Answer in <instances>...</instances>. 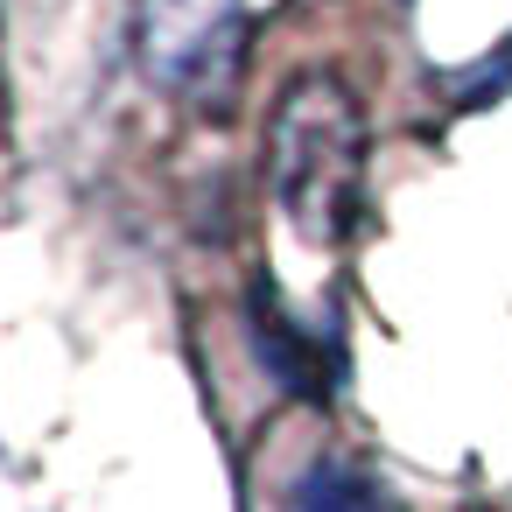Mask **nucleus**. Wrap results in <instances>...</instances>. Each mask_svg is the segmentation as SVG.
<instances>
[{
    "label": "nucleus",
    "mask_w": 512,
    "mask_h": 512,
    "mask_svg": "<svg viewBox=\"0 0 512 512\" xmlns=\"http://www.w3.org/2000/svg\"><path fill=\"white\" fill-rule=\"evenodd\" d=\"M267 190L309 246H337L365 204V113L337 71H302L267 113Z\"/></svg>",
    "instance_id": "1"
},
{
    "label": "nucleus",
    "mask_w": 512,
    "mask_h": 512,
    "mask_svg": "<svg viewBox=\"0 0 512 512\" xmlns=\"http://www.w3.org/2000/svg\"><path fill=\"white\" fill-rule=\"evenodd\" d=\"M134 57L155 92L225 106L246 64V0H141Z\"/></svg>",
    "instance_id": "2"
},
{
    "label": "nucleus",
    "mask_w": 512,
    "mask_h": 512,
    "mask_svg": "<svg viewBox=\"0 0 512 512\" xmlns=\"http://www.w3.org/2000/svg\"><path fill=\"white\" fill-rule=\"evenodd\" d=\"M253 344H260L267 372H274L288 393L323 400V386H330V344L302 337V330H295V316H281L267 288H253Z\"/></svg>",
    "instance_id": "3"
},
{
    "label": "nucleus",
    "mask_w": 512,
    "mask_h": 512,
    "mask_svg": "<svg viewBox=\"0 0 512 512\" xmlns=\"http://www.w3.org/2000/svg\"><path fill=\"white\" fill-rule=\"evenodd\" d=\"M288 512H393V498H386V484L372 477V463L330 449V456H316V463L295 477Z\"/></svg>",
    "instance_id": "4"
},
{
    "label": "nucleus",
    "mask_w": 512,
    "mask_h": 512,
    "mask_svg": "<svg viewBox=\"0 0 512 512\" xmlns=\"http://www.w3.org/2000/svg\"><path fill=\"white\" fill-rule=\"evenodd\" d=\"M498 85H512V43H498L477 71H456V78H442V92H456L463 106H491L498 99Z\"/></svg>",
    "instance_id": "5"
}]
</instances>
